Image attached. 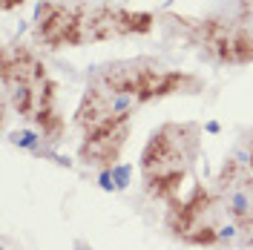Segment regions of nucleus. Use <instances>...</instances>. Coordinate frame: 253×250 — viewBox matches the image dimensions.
Segmentation results:
<instances>
[{"mask_svg": "<svg viewBox=\"0 0 253 250\" xmlns=\"http://www.w3.org/2000/svg\"><path fill=\"white\" fill-rule=\"evenodd\" d=\"M219 199L224 202L230 219L248 233V245H253V178L245 175V170L236 161L224 164L219 175Z\"/></svg>", "mask_w": 253, "mask_h": 250, "instance_id": "3", "label": "nucleus"}, {"mask_svg": "<svg viewBox=\"0 0 253 250\" xmlns=\"http://www.w3.org/2000/svg\"><path fill=\"white\" fill-rule=\"evenodd\" d=\"M196 135H199V129L193 124H167L150 138L141 156V170L147 190L153 196H158V199L175 196V190L187 172V161L196 156Z\"/></svg>", "mask_w": 253, "mask_h": 250, "instance_id": "1", "label": "nucleus"}, {"mask_svg": "<svg viewBox=\"0 0 253 250\" xmlns=\"http://www.w3.org/2000/svg\"><path fill=\"white\" fill-rule=\"evenodd\" d=\"M41 38L52 43V46H63V43H81V17L58 9V6H46L41 9Z\"/></svg>", "mask_w": 253, "mask_h": 250, "instance_id": "5", "label": "nucleus"}, {"mask_svg": "<svg viewBox=\"0 0 253 250\" xmlns=\"http://www.w3.org/2000/svg\"><path fill=\"white\" fill-rule=\"evenodd\" d=\"M207 204H210V193L205 187H196L193 196H190L184 204H175L170 210V227H173L178 236H187L199 227V219L205 216Z\"/></svg>", "mask_w": 253, "mask_h": 250, "instance_id": "6", "label": "nucleus"}, {"mask_svg": "<svg viewBox=\"0 0 253 250\" xmlns=\"http://www.w3.org/2000/svg\"><path fill=\"white\" fill-rule=\"evenodd\" d=\"M251 170H253V150H251Z\"/></svg>", "mask_w": 253, "mask_h": 250, "instance_id": "9", "label": "nucleus"}, {"mask_svg": "<svg viewBox=\"0 0 253 250\" xmlns=\"http://www.w3.org/2000/svg\"><path fill=\"white\" fill-rule=\"evenodd\" d=\"M17 3H23V0H3V9H15Z\"/></svg>", "mask_w": 253, "mask_h": 250, "instance_id": "8", "label": "nucleus"}, {"mask_svg": "<svg viewBox=\"0 0 253 250\" xmlns=\"http://www.w3.org/2000/svg\"><path fill=\"white\" fill-rule=\"evenodd\" d=\"M15 144H20V147H35V135L32 132H17Z\"/></svg>", "mask_w": 253, "mask_h": 250, "instance_id": "7", "label": "nucleus"}, {"mask_svg": "<svg viewBox=\"0 0 253 250\" xmlns=\"http://www.w3.org/2000/svg\"><path fill=\"white\" fill-rule=\"evenodd\" d=\"M126 129H129L126 118L124 121H115V124L86 129V138L81 144V158L86 164H112L126 141Z\"/></svg>", "mask_w": 253, "mask_h": 250, "instance_id": "4", "label": "nucleus"}, {"mask_svg": "<svg viewBox=\"0 0 253 250\" xmlns=\"http://www.w3.org/2000/svg\"><path fill=\"white\" fill-rule=\"evenodd\" d=\"M135 104H138V98L132 92H121L115 86H92V89H86L78 107V124L84 129H95V126L124 121V118H129Z\"/></svg>", "mask_w": 253, "mask_h": 250, "instance_id": "2", "label": "nucleus"}]
</instances>
